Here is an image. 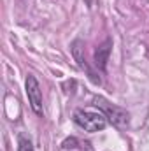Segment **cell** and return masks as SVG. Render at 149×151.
I'll use <instances>...</instances> for the list:
<instances>
[{"mask_svg": "<svg viewBox=\"0 0 149 151\" xmlns=\"http://www.w3.org/2000/svg\"><path fill=\"white\" fill-rule=\"evenodd\" d=\"M72 119L77 127H81L86 132H102L109 119L105 118V114L102 111H90V109H75L72 114Z\"/></svg>", "mask_w": 149, "mask_h": 151, "instance_id": "obj_1", "label": "cell"}, {"mask_svg": "<svg viewBox=\"0 0 149 151\" xmlns=\"http://www.w3.org/2000/svg\"><path fill=\"white\" fill-rule=\"evenodd\" d=\"M25 91H27V97H28V102H30L32 111L40 116L42 114V90H40V84H39L35 76H32V74L27 76Z\"/></svg>", "mask_w": 149, "mask_h": 151, "instance_id": "obj_3", "label": "cell"}, {"mask_svg": "<svg viewBox=\"0 0 149 151\" xmlns=\"http://www.w3.org/2000/svg\"><path fill=\"white\" fill-rule=\"evenodd\" d=\"M18 151H35L32 141L27 135H19L18 137Z\"/></svg>", "mask_w": 149, "mask_h": 151, "instance_id": "obj_6", "label": "cell"}, {"mask_svg": "<svg viewBox=\"0 0 149 151\" xmlns=\"http://www.w3.org/2000/svg\"><path fill=\"white\" fill-rule=\"evenodd\" d=\"M93 106L98 107L102 113L105 114V118L111 121L114 127H117V128L128 127V123H130V114L126 113L123 107H117V106L111 104V102H109L107 99H104V97H95V99H93Z\"/></svg>", "mask_w": 149, "mask_h": 151, "instance_id": "obj_2", "label": "cell"}, {"mask_svg": "<svg viewBox=\"0 0 149 151\" xmlns=\"http://www.w3.org/2000/svg\"><path fill=\"white\" fill-rule=\"evenodd\" d=\"M112 51V39H105L95 51V65L104 72L107 69V62H109V56H111Z\"/></svg>", "mask_w": 149, "mask_h": 151, "instance_id": "obj_5", "label": "cell"}, {"mask_svg": "<svg viewBox=\"0 0 149 151\" xmlns=\"http://www.w3.org/2000/svg\"><path fill=\"white\" fill-rule=\"evenodd\" d=\"M70 51H72V56H74V60L77 62V65L82 69V70H86L88 76L91 77V81L93 83H100V79L98 77H95V72L90 69V65L86 63V58H84V42L81 40V39H75L74 42L70 44Z\"/></svg>", "mask_w": 149, "mask_h": 151, "instance_id": "obj_4", "label": "cell"}]
</instances>
